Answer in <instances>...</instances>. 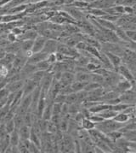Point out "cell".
Wrapping results in <instances>:
<instances>
[{
  "instance_id": "obj_4",
  "label": "cell",
  "mask_w": 136,
  "mask_h": 153,
  "mask_svg": "<svg viewBox=\"0 0 136 153\" xmlns=\"http://www.w3.org/2000/svg\"><path fill=\"white\" fill-rule=\"evenodd\" d=\"M105 92V90L102 86L97 87L95 89H94L92 91L88 92L87 94V98L85 101H91V102H99V99L101 98V96L103 95V93Z\"/></svg>"
},
{
  "instance_id": "obj_44",
  "label": "cell",
  "mask_w": 136,
  "mask_h": 153,
  "mask_svg": "<svg viewBox=\"0 0 136 153\" xmlns=\"http://www.w3.org/2000/svg\"><path fill=\"white\" fill-rule=\"evenodd\" d=\"M135 104H136V98H135Z\"/></svg>"
},
{
  "instance_id": "obj_39",
  "label": "cell",
  "mask_w": 136,
  "mask_h": 153,
  "mask_svg": "<svg viewBox=\"0 0 136 153\" xmlns=\"http://www.w3.org/2000/svg\"><path fill=\"white\" fill-rule=\"evenodd\" d=\"M11 33H13L14 34H15L16 36L19 37L20 35H21L22 33H23V32H24V29L22 28V27H14L11 31H10Z\"/></svg>"
},
{
  "instance_id": "obj_31",
  "label": "cell",
  "mask_w": 136,
  "mask_h": 153,
  "mask_svg": "<svg viewBox=\"0 0 136 153\" xmlns=\"http://www.w3.org/2000/svg\"><path fill=\"white\" fill-rule=\"evenodd\" d=\"M58 131H59V127L57 125H56L55 123H53L52 122L49 121L48 122V125H47V130H46V132L50 134H55Z\"/></svg>"
},
{
  "instance_id": "obj_17",
  "label": "cell",
  "mask_w": 136,
  "mask_h": 153,
  "mask_svg": "<svg viewBox=\"0 0 136 153\" xmlns=\"http://www.w3.org/2000/svg\"><path fill=\"white\" fill-rule=\"evenodd\" d=\"M31 128L30 126H27V125H22L20 128H19L18 130L19 136H20V139L21 140H28L29 139V136H30V133H31Z\"/></svg>"
},
{
  "instance_id": "obj_1",
  "label": "cell",
  "mask_w": 136,
  "mask_h": 153,
  "mask_svg": "<svg viewBox=\"0 0 136 153\" xmlns=\"http://www.w3.org/2000/svg\"><path fill=\"white\" fill-rule=\"evenodd\" d=\"M126 123H118L113 119H105L102 122L95 124V128L98 129L103 134H108L112 131H117L121 129Z\"/></svg>"
},
{
  "instance_id": "obj_41",
  "label": "cell",
  "mask_w": 136,
  "mask_h": 153,
  "mask_svg": "<svg viewBox=\"0 0 136 153\" xmlns=\"http://www.w3.org/2000/svg\"><path fill=\"white\" fill-rule=\"evenodd\" d=\"M130 89H131V90H132V91L136 94V81L132 84V86H131V88H130Z\"/></svg>"
},
{
  "instance_id": "obj_7",
  "label": "cell",
  "mask_w": 136,
  "mask_h": 153,
  "mask_svg": "<svg viewBox=\"0 0 136 153\" xmlns=\"http://www.w3.org/2000/svg\"><path fill=\"white\" fill-rule=\"evenodd\" d=\"M38 86L37 82H35L31 78H27L24 80V85L22 87V97H26L34 91V89Z\"/></svg>"
},
{
  "instance_id": "obj_43",
  "label": "cell",
  "mask_w": 136,
  "mask_h": 153,
  "mask_svg": "<svg viewBox=\"0 0 136 153\" xmlns=\"http://www.w3.org/2000/svg\"><path fill=\"white\" fill-rule=\"evenodd\" d=\"M0 152H1V146H0Z\"/></svg>"
},
{
  "instance_id": "obj_5",
  "label": "cell",
  "mask_w": 136,
  "mask_h": 153,
  "mask_svg": "<svg viewBox=\"0 0 136 153\" xmlns=\"http://www.w3.org/2000/svg\"><path fill=\"white\" fill-rule=\"evenodd\" d=\"M121 103L126 104H135L136 94L131 89L123 92L119 96Z\"/></svg>"
},
{
  "instance_id": "obj_9",
  "label": "cell",
  "mask_w": 136,
  "mask_h": 153,
  "mask_svg": "<svg viewBox=\"0 0 136 153\" xmlns=\"http://www.w3.org/2000/svg\"><path fill=\"white\" fill-rule=\"evenodd\" d=\"M46 40H47V39L45 37L41 34H38L37 38L33 40V45H32V48H31V51H33V53L42 51Z\"/></svg>"
},
{
  "instance_id": "obj_23",
  "label": "cell",
  "mask_w": 136,
  "mask_h": 153,
  "mask_svg": "<svg viewBox=\"0 0 136 153\" xmlns=\"http://www.w3.org/2000/svg\"><path fill=\"white\" fill-rule=\"evenodd\" d=\"M81 128L84 129V130H87V131H89L91 129H93L95 128V123H93L90 119L88 118H84L83 120V122L81 123L80 125Z\"/></svg>"
},
{
  "instance_id": "obj_25",
  "label": "cell",
  "mask_w": 136,
  "mask_h": 153,
  "mask_svg": "<svg viewBox=\"0 0 136 153\" xmlns=\"http://www.w3.org/2000/svg\"><path fill=\"white\" fill-rule=\"evenodd\" d=\"M87 85V83L84 82H81V81H78V80H74L72 84H71V87L72 89L73 92H78L82 90H84V87Z\"/></svg>"
},
{
  "instance_id": "obj_32",
  "label": "cell",
  "mask_w": 136,
  "mask_h": 153,
  "mask_svg": "<svg viewBox=\"0 0 136 153\" xmlns=\"http://www.w3.org/2000/svg\"><path fill=\"white\" fill-rule=\"evenodd\" d=\"M65 103L69 104H72L77 103V93L76 92H71L67 95H66V100Z\"/></svg>"
},
{
  "instance_id": "obj_16",
  "label": "cell",
  "mask_w": 136,
  "mask_h": 153,
  "mask_svg": "<svg viewBox=\"0 0 136 153\" xmlns=\"http://www.w3.org/2000/svg\"><path fill=\"white\" fill-rule=\"evenodd\" d=\"M37 35H38V33L35 29H26V30H24L23 33L21 35H20L18 37V40L19 41L26 40V39L34 40L37 37Z\"/></svg>"
},
{
  "instance_id": "obj_21",
  "label": "cell",
  "mask_w": 136,
  "mask_h": 153,
  "mask_svg": "<svg viewBox=\"0 0 136 153\" xmlns=\"http://www.w3.org/2000/svg\"><path fill=\"white\" fill-rule=\"evenodd\" d=\"M114 121L118 122V123H127L129 121H130L129 116L126 113H124V111H120L118 112V114L115 116V117L113 118Z\"/></svg>"
},
{
  "instance_id": "obj_8",
  "label": "cell",
  "mask_w": 136,
  "mask_h": 153,
  "mask_svg": "<svg viewBox=\"0 0 136 153\" xmlns=\"http://www.w3.org/2000/svg\"><path fill=\"white\" fill-rule=\"evenodd\" d=\"M74 80V72H72V71H64V72H62L61 77V79L59 80V82L61 83V86H65L71 85Z\"/></svg>"
},
{
  "instance_id": "obj_27",
  "label": "cell",
  "mask_w": 136,
  "mask_h": 153,
  "mask_svg": "<svg viewBox=\"0 0 136 153\" xmlns=\"http://www.w3.org/2000/svg\"><path fill=\"white\" fill-rule=\"evenodd\" d=\"M46 71H42V70H36L34 73L31 74V76L29 77V78H31V80H33L35 82H37V84L39 85V83H40V81L41 80L43 79V75H44V74H45Z\"/></svg>"
},
{
  "instance_id": "obj_3",
  "label": "cell",
  "mask_w": 136,
  "mask_h": 153,
  "mask_svg": "<svg viewBox=\"0 0 136 153\" xmlns=\"http://www.w3.org/2000/svg\"><path fill=\"white\" fill-rule=\"evenodd\" d=\"M54 80V74L53 72L50 70V71H46L44 75H43V79L41 80L39 86L41 87V89L43 90L44 92H48V90L50 89V87L51 86V84Z\"/></svg>"
},
{
  "instance_id": "obj_22",
  "label": "cell",
  "mask_w": 136,
  "mask_h": 153,
  "mask_svg": "<svg viewBox=\"0 0 136 153\" xmlns=\"http://www.w3.org/2000/svg\"><path fill=\"white\" fill-rule=\"evenodd\" d=\"M32 45H33V40H30V39H26V40L20 41V51L24 53L27 51H30L32 48Z\"/></svg>"
},
{
  "instance_id": "obj_29",
  "label": "cell",
  "mask_w": 136,
  "mask_h": 153,
  "mask_svg": "<svg viewBox=\"0 0 136 153\" xmlns=\"http://www.w3.org/2000/svg\"><path fill=\"white\" fill-rule=\"evenodd\" d=\"M13 120H14L15 126V128L16 129H18L22 125H24V116H21V115H19V114H15L14 116Z\"/></svg>"
},
{
  "instance_id": "obj_10",
  "label": "cell",
  "mask_w": 136,
  "mask_h": 153,
  "mask_svg": "<svg viewBox=\"0 0 136 153\" xmlns=\"http://www.w3.org/2000/svg\"><path fill=\"white\" fill-rule=\"evenodd\" d=\"M47 56H48V53L44 52L43 51H39V52H34L30 57L27 58L26 62H27V63H30V64H34V65H36L38 62L45 60L46 57H47Z\"/></svg>"
},
{
  "instance_id": "obj_14",
  "label": "cell",
  "mask_w": 136,
  "mask_h": 153,
  "mask_svg": "<svg viewBox=\"0 0 136 153\" xmlns=\"http://www.w3.org/2000/svg\"><path fill=\"white\" fill-rule=\"evenodd\" d=\"M74 75L75 80L84 82V83H88V82L90 81L91 72H89L88 70H79V71L74 72Z\"/></svg>"
},
{
  "instance_id": "obj_11",
  "label": "cell",
  "mask_w": 136,
  "mask_h": 153,
  "mask_svg": "<svg viewBox=\"0 0 136 153\" xmlns=\"http://www.w3.org/2000/svg\"><path fill=\"white\" fill-rule=\"evenodd\" d=\"M132 86V83L130 82L129 80H126L124 78H121L120 80L118 82V84L116 85L115 88L113 90H115L116 92H118L119 94L123 93V92H126L128 90H129Z\"/></svg>"
},
{
  "instance_id": "obj_37",
  "label": "cell",
  "mask_w": 136,
  "mask_h": 153,
  "mask_svg": "<svg viewBox=\"0 0 136 153\" xmlns=\"http://www.w3.org/2000/svg\"><path fill=\"white\" fill-rule=\"evenodd\" d=\"M66 100V95L61 94V93H58L54 98V103H60V104H64Z\"/></svg>"
},
{
  "instance_id": "obj_35",
  "label": "cell",
  "mask_w": 136,
  "mask_h": 153,
  "mask_svg": "<svg viewBox=\"0 0 136 153\" xmlns=\"http://www.w3.org/2000/svg\"><path fill=\"white\" fill-rule=\"evenodd\" d=\"M88 119H90V120H91L93 123H95V124H96V123H100V122H102V121L104 120V119L100 117L99 115H98V114H95V113H91V115L89 116Z\"/></svg>"
},
{
  "instance_id": "obj_2",
  "label": "cell",
  "mask_w": 136,
  "mask_h": 153,
  "mask_svg": "<svg viewBox=\"0 0 136 153\" xmlns=\"http://www.w3.org/2000/svg\"><path fill=\"white\" fill-rule=\"evenodd\" d=\"M100 44H101V51H109L121 57L124 54L125 47H124L121 44L112 43V42H101Z\"/></svg>"
},
{
  "instance_id": "obj_42",
  "label": "cell",
  "mask_w": 136,
  "mask_h": 153,
  "mask_svg": "<svg viewBox=\"0 0 136 153\" xmlns=\"http://www.w3.org/2000/svg\"><path fill=\"white\" fill-rule=\"evenodd\" d=\"M2 19H3V16L0 15V23H2Z\"/></svg>"
},
{
  "instance_id": "obj_40",
  "label": "cell",
  "mask_w": 136,
  "mask_h": 153,
  "mask_svg": "<svg viewBox=\"0 0 136 153\" xmlns=\"http://www.w3.org/2000/svg\"><path fill=\"white\" fill-rule=\"evenodd\" d=\"M7 39H8L10 43H14V42H15V41L18 40V37L10 32V33H8V35H7Z\"/></svg>"
},
{
  "instance_id": "obj_26",
  "label": "cell",
  "mask_w": 136,
  "mask_h": 153,
  "mask_svg": "<svg viewBox=\"0 0 136 153\" xmlns=\"http://www.w3.org/2000/svg\"><path fill=\"white\" fill-rule=\"evenodd\" d=\"M10 145V134H7L0 141V146H1V152H5L6 149Z\"/></svg>"
},
{
  "instance_id": "obj_13",
  "label": "cell",
  "mask_w": 136,
  "mask_h": 153,
  "mask_svg": "<svg viewBox=\"0 0 136 153\" xmlns=\"http://www.w3.org/2000/svg\"><path fill=\"white\" fill-rule=\"evenodd\" d=\"M59 41L55 39H47L45 45L43 46V51L50 54V53H55L57 50V45H58Z\"/></svg>"
},
{
  "instance_id": "obj_45",
  "label": "cell",
  "mask_w": 136,
  "mask_h": 153,
  "mask_svg": "<svg viewBox=\"0 0 136 153\" xmlns=\"http://www.w3.org/2000/svg\"><path fill=\"white\" fill-rule=\"evenodd\" d=\"M0 110H1V109H0Z\"/></svg>"
},
{
  "instance_id": "obj_18",
  "label": "cell",
  "mask_w": 136,
  "mask_h": 153,
  "mask_svg": "<svg viewBox=\"0 0 136 153\" xmlns=\"http://www.w3.org/2000/svg\"><path fill=\"white\" fill-rule=\"evenodd\" d=\"M53 104H54V102H52V101H48L47 100V104H46V106H45V108H44V110H43V114H42V117L41 118H43L44 120H46V121H50V118L52 117V108H53Z\"/></svg>"
},
{
  "instance_id": "obj_20",
  "label": "cell",
  "mask_w": 136,
  "mask_h": 153,
  "mask_svg": "<svg viewBox=\"0 0 136 153\" xmlns=\"http://www.w3.org/2000/svg\"><path fill=\"white\" fill-rule=\"evenodd\" d=\"M115 33L117 34V36L118 37V39L121 40V41H124V42H129V40H131L129 36L127 35V33L126 30H124V28L120 27H117Z\"/></svg>"
},
{
  "instance_id": "obj_36",
  "label": "cell",
  "mask_w": 136,
  "mask_h": 153,
  "mask_svg": "<svg viewBox=\"0 0 136 153\" xmlns=\"http://www.w3.org/2000/svg\"><path fill=\"white\" fill-rule=\"evenodd\" d=\"M45 60L48 62L49 63H50L51 65L55 64L56 62H57L56 52H55V53H50V54H48V56H47V57H46V59H45Z\"/></svg>"
},
{
  "instance_id": "obj_19",
  "label": "cell",
  "mask_w": 136,
  "mask_h": 153,
  "mask_svg": "<svg viewBox=\"0 0 136 153\" xmlns=\"http://www.w3.org/2000/svg\"><path fill=\"white\" fill-rule=\"evenodd\" d=\"M118 113V111L112 110L111 108H110V109H106V110L100 111L99 113H95V114L99 115L100 117L105 120V119H113Z\"/></svg>"
},
{
  "instance_id": "obj_34",
  "label": "cell",
  "mask_w": 136,
  "mask_h": 153,
  "mask_svg": "<svg viewBox=\"0 0 136 153\" xmlns=\"http://www.w3.org/2000/svg\"><path fill=\"white\" fill-rule=\"evenodd\" d=\"M62 104L60 103H54L53 104V108H52V116L53 115H61V108Z\"/></svg>"
},
{
  "instance_id": "obj_33",
  "label": "cell",
  "mask_w": 136,
  "mask_h": 153,
  "mask_svg": "<svg viewBox=\"0 0 136 153\" xmlns=\"http://www.w3.org/2000/svg\"><path fill=\"white\" fill-rule=\"evenodd\" d=\"M4 127H5V131H6V133L10 134L11 132H13V131L15 129V126L14 120L11 119V120L6 122V123H4Z\"/></svg>"
},
{
  "instance_id": "obj_15",
  "label": "cell",
  "mask_w": 136,
  "mask_h": 153,
  "mask_svg": "<svg viewBox=\"0 0 136 153\" xmlns=\"http://www.w3.org/2000/svg\"><path fill=\"white\" fill-rule=\"evenodd\" d=\"M103 51L105 52L106 56L108 57V59H109V61L111 63V65H112V67L114 68V70L117 71V69L119 67V65L122 63V58H121V56L116 55V54H113V53L109 52V51Z\"/></svg>"
},
{
  "instance_id": "obj_24",
  "label": "cell",
  "mask_w": 136,
  "mask_h": 153,
  "mask_svg": "<svg viewBox=\"0 0 136 153\" xmlns=\"http://www.w3.org/2000/svg\"><path fill=\"white\" fill-rule=\"evenodd\" d=\"M10 145H12V146H18L20 139L17 129L15 128L13 132H11L10 134Z\"/></svg>"
},
{
  "instance_id": "obj_38",
  "label": "cell",
  "mask_w": 136,
  "mask_h": 153,
  "mask_svg": "<svg viewBox=\"0 0 136 153\" xmlns=\"http://www.w3.org/2000/svg\"><path fill=\"white\" fill-rule=\"evenodd\" d=\"M17 147H18V152L20 153H29V152H28V150L26 149V147L25 144H24V142H23V140H20V142H19L18 146H17Z\"/></svg>"
},
{
  "instance_id": "obj_28",
  "label": "cell",
  "mask_w": 136,
  "mask_h": 153,
  "mask_svg": "<svg viewBox=\"0 0 136 153\" xmlns=\"http://www.w3.org/2000/svg\"><path fill=\"white\" fill-rule=\"evenodd\" d=\"M36 67H37V70H42V71H50L51 70V67L52 65L49 63L46 60H43V61L40 62L36 64Z\"/></svg>"
},
{
  "instance_id": "obj_30",
  "label": "cell",
  "mask_w": 136,
  "mask_h": 153,
  "mask_svg": "<svg viewBox=\"0 0 136 153\" xmlns=\"http://www.w3.org/2000/svg\"><path fill=\"white\" fill-rule=\"evenodd\" d=\"M106 136L110 139V140L112 141V142H115L117 140H118L119 138H121L123 136V133L120 130H117V131H112L111 133L106 134Z\"/></svg>"
},
{
  "instance_id": "obj_12",
  "label": "cell",
  "mask_w": 136,
  "mask_h": 153,
  "mask_svg": "<svg viewBox=\"0 0 136 153\" xmlns=\"http://www.w3.org/2000/svg\"><path fill=\"white\" fill-rule=\"evenodd\" d=\"M24 80H19L12 82H9L5 85L6 89L9 91L10 93H15L18 92L19 91L22 90V87L24 85Z\"/></svg>"
},
{
  "instance_id": "obj_6",
  "label": "cell",
  "mask_w": 136,
  "mask_h": 153,
  "mask_svg": "<svg viewBox=\"0 0 136 153\" xmlns=\"http://www.w3.org/2000/svg\"><path fill=\"white\" fill-rule=\"evenodd\" d=\"M116 72H118L123 78L126 79V80H129L132 84H133L134 82H135V80H134V77H133V74H132L131 70L128 68L127 65H125L123 62L119 65V67L118 68V69H117Z\"/></svg>"
}]
</instances>
